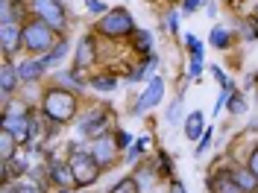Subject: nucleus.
Returning a JSON list of instances; mask_svg holds the SVG:
<instances>
[{
  "mask_svg": "<svg viewBox=\"0 0 258 193\" xmlns=\"http://www.w3.org/2000/svg\"><path fill=\"white\" fill-rule=\"evenodd\" d=\"M232 178H235V184H238L241 193H255L258 190V176L249 167H246V170H232Z\"/></svg>",
  "mask_w": 258,
  "mask_h": 193,
  "instance_id": "11",
  "label": "nucleus"
},
{
  "mask_svg": "<svg viewBox=\"0 0 258 193\" xmlns=\"http://www.w3.org/2000/svg\"><path fill=\"white\" fill-rule=\"evenodd\" d=\"M50 178H53L59 187H71V184H77L71 164H59V161H53V164H50Z\"/></svg>",
  "mask_w": 258,
  "mask_h": 193,
  "instance_id": "10",
  "label": "nucleus"
},
{
  "mask_svg": "<svg viewBox=\"0 0 258 193\" xmlns=\"http://www.w3.org/2000/svg\"><path fill=\"white\" fill-rule=\"evenodd\" d=\"M68 164H71L74 178H77V184H80V187H88V184L97 181V176H100V161H97L91 152H74Z\"/></svg>",
  "mask_w": 258,
  "mask_h": 193,
  "instance_id": "2",
  "label": "nucleus"
},
{
  "mask_svg": "<svg viewBox=\"0 0 258 193\" xmlns=\"http://www.w3.org/2000/svg\"><path fill=\"white\" fill-rule=\"evenodd\" d=\"M41 109H44V114H47L53 123H64V120L74 117L77 103H74V94H68V91H62V88H53V91H47Z\"/></svg>",
  "mask_w": 258,
  "mask_h": 193,
  "instance_id": "1",
  "label": "nucleus"
},
{
  "mask_svg": "<svg viewBox=\"0 0 258 193\" xmlns=\"http://www.w3.org/2000/svg\"><path fill=\"white\" fill-rule=\"evenodd\" d=\"M170 193H188V190H185V184H179V181H173V184H170Z\"/></svg>",
  "mask_w": 258,
  "mask_h": 193,
  "instance_id": "34",
  "label": "nucleus"
},
{
  "mask_svg": "<svg viewBox=\"0 0 258 193\" xmlns=\"http://www.w3.org/2000/svg\"><path fill=\"white\" fill-rule=\"evenodd\" d=\"M138 187H141V184H138L135 178H123V181H117L112 187V193H138Z\"/></svg>",
  "mask_w": 258,
  "mask_h": 193,
  "instance_id": "19",
  "label": "nucleus"
},
{
  "mask_svg": "<svg viewBox=\"0 0 258 193\" xmlns=\"http://www.w3.org/2000/svg\"><path fill=\"white\" fill-rule=\"evenodd\" d=\"M179 117H182V103H173L167 109V123H179Z\"/></svg>",
  "mask_w": 258,
  "mask_h": 193,
  "instance_id": "26",
  "label": "nucleus"
},
{
  "mask_svg": "<svg viewBox=\"0 0 258 193\" xmlns=\"http://www.w3.org/2000/svg\"><path fill=\"white\" fill-rule=\"evenodd\" d=\"M91 59H94V41H91V38H82L80 53H77V70H82Z\"/></svg>",
  "mask_w": 258,
  "mask_h": 193,
  "instance_id": "15",
  "label": "nucleus"
},
{
  "mask_svg": "<svg viewBox=\"0 0 258 193\" xmlns=\"http://www.w3.org/2000/svg\"><path fill=\"white\" fill-rule=\"evenodd\" d=\"M211 146V129L203 132V138H200V146H197V155H206V149Z\"/></svg>",
  "mask_w": 258,
  "mask_h": 193,
  "instance_id": "25",
  "label": "nucleus"
},
{
  "mask_svg": "<svg viewBox=\"0 0 258 193\" xmlns=\"http://www.w3.org/2000/svg\"><path fill=\"white\" fill-rule=\"evenodd\" d=\"M161 96H164V82L156 76V79L150 82V88L144 91V96L138 100V106H135V112H147V109H153L156 103H159Z\"/></svg>",
  "mask_w": 258,
  "mask_h": 193,
  "instance_id": "8",
  "label": "nucleus"
},
{
  "mask_svg": "<svg viewBox=\"0 0 258 193\" xmlns=\"http://www.w3.org/2000/svg\"><path fill=\"white\" fill-rule=\"evenodd\" d=\"M203 123H206L203 112H191L188 120H185V138H188V141H200V138H203Z\"/></svg>",
  "mask_w": 258,
  "mask_h": 193,
  "instance_id": "12",
  "label": "nucleus"
},
{
  "mask_svg": "<svg viewBox=\"0 0 258 193\" xmlns=\"http://www.w3.org/2000/svg\"><path fill=\"white\" fill-rule=\"evenodd\" d=\"M85 6H88V12H94V15H103V12H106V6H103L100 0H85Z\"/></svg>",
  "mask_w": 258,
  "mask_h": 193,
  "instance_id": "27",
  "label": "nucleus"
},
{
  "mask_svg": "<svg viewBox=\"0 0 258 193\" xmlns=\"http://www.w3.org/2000/svg\"><path fill=\"white\" fill-rule=\"evenodd\" d=\"M188 73H191V79H197V76L203 73V62H200V59H194V62H191V70H188Z\"/></svg>",
  "mask_w": 258,
  "mask_h": 193,
  "instance_id": "29",
  "label": "nucleus"
},
{
  "mask_svg": "<svg viewBox=\"0 0 258 193\" xmlns=\"http://www.w3.org/2000/svg\"><path fill=\"white\" fill-rule=\"evenodd\" d=\"M255 82H258V76H255Z\"/></svg>",
  "mask_w": 258,
  "mask_h": 193,
  "instance_id": "36",
  "label": "nucleus"
},
{
  "mask_svg": "<svg viewBox=\"0 0 258 193\" xmlns=\"http://www.w3.org/2000/svg\"><path fill=\"white\" fill-rule=\"evenodd\" d=\"M59 193H74V190H71V187H64V190H59Z\"/></svg>",
  "mask_w": 258,
  "mask_h": 193,
  "instance_id": "35",
  "label": "nucleus"
},
{
  "mask_svg": "<svg viewBox=\"0 0 258 193\" xmlns=\"http://www.w3.org/2000/svg\"><path fill=\"white\" fill-rule=\"evenodd\" d=\"M0 41H3V53L12 56V53L21 47V41H24V30H18V27H12V24H3V30H0Z\"/></svg>",
  "mask_w": 258,
  "mask_h": 193,
  "instance_id": "9",
  "label": "nucleus"
},
{
  "mask_svg": "<svg viewBox=\"0 0 258 193\" xmlns=\"http://www.w3.org/2000/svg\"><path fill=\"white\" fill-rule=\"evenodd\" d=\"M229 112H232V114H243V112H246V103H243L235 91H232V100H229Z\"/></svg>",
  "mask_w": 258,
  "mask_h": 193,
  "instance_id": "21",
  "label": "nucleus"
},
{
  "mask_svg": "<svg viewBox=\"0 0 258 193\" xmlns=\"http://www.w3.org/2000/svg\"><path fill=\"white\" fill-rule=\"evenodd\" d=\"M12 144H15V135H12L9 129H3V135H0V149H3V164H9V158H12Z\"/></svg>",
  "mask_w": 258,
  "mask_h": 193,
  "instance_id": "17",
  "label": "nucleus"
},
{
  "mask_svg": "<svg viewBox=\"0 0 258 193\" xmlns=\"http://www.w3.org/2000/svg\"><path fill=\"white\" fill-rule=\"evenodd\" d=\"M100 30L106 32V35H126L132 32V15H129L126 9H112V12H106L103 21H100Z\"/></svg>",
  "mask_w": 258,
  "mask_h": 193,
  "instance_id": "4",
  "label": "nucleus"
},
{
  "mask_svg": "<svg viewBox=\"0 0 258 193\" xmlns=\"http://www.w3.org/2000/svg\"><path fill=\"white\" fill-rule=\"evenodd\" d=\"M135 47L141 50V53H147V50H150V32H135Z\"/></svg>",
  "mask_w": 258,
  "mask_h": 193,
  "instance_id": "23",
  "label": "nucleus"
},
{
  "mask_svg": "<svg viewBox=\"0 0 258 193\" xmlns=\"http://www.w3.org/2000/svg\"><path fill=\"white\" fill-rule=\"evenodd\" d=\"M41 70H44V64H41V62H24L21 67H18L21 79H27V82L38 79V76H41Z\"/></svg>",
  "mask_w": 258,
  "mask_h": 193,
  "instance_id": "16",
  "label": "nucleus"
},
{
  "mask_svg": "<svg viewBox=\"0 0 258 193\" xmlns=\"http://www.w3.org/2000/svg\"><path fill=\"white\" fill-rule=\"evenodd\" d=\"M211 44L217 50H226L229 47V32H226L223 27H214V30H211Z\"/></svg>",
  "mask_w": 258,
  "mask_h": 193,
  "instance_id": "18",
  "label": "nucleus"
},
{
  "mask_svg": "<svg viewBox=\"0 0 258 193\" xmlns=\"http://www.w3.org/2000/svg\"><path fill=\"white\" fill-rule=\"evenodd\" d=\"M106 126V117H103V112H94V114H88V120H82L80 123V132L82 135H100V129Z\"/></svg>",
  "mask_w": 258,
  "mask_h": 193,
  "instance_id": "13",
  "label": "nucleus"
},
{
  "mask_svg": "<svg viewBox=\"0 0 258 193\" xmlns=\"http://www.w3.org/2000/svg\"><path fill=\"white\" fill-rule=\"evenodd\" d=\"M185 44H188V50H191L194 59H203V44H200L194 35H185Z\"/></svg>",
  "mask_w": 258,
  "mask_h": 193,
  "instance_id": "22",
  "label": "nucleus"
},
{
  "mask_svg": "<svg viewBox=\"0 0 258 193\" xmlns=\"http://www.w3.org/2000/svg\"><path fill=\"white\" fill-rule=\"evenodd\" d=\"M249 170H252V173L258 176V149L252 152V155H249Z\"/></svg>",
  "mask_w": 258,
  "mask_h": 193,
  "instance_id": "32",
  "label": "nucleus"
},
{
  "mask_svg": "<svg viewBox=\"0 0 258 193\" xmlns=\"http://www.w3.org/2000/svg\"><path fill=\"white\" fill-rule=\"evenodd\" d=\"M114 149H117V141H114V138H109V135H97L88 152L100 161V167H109V164L114 161Z\"/></svg>",
  "mask_w": 258,
  "mask_h": 193,
  "instance_id": "6",
  "label": "nucleus"
},
{
  "mask_svg": "<svg viewBox=\"0 0 258 193\" xmlns=\"http://www.w3.org/2000/svg\"><path fill=\"white\" fill-rule=\"evenodd\" d=\"M53 44V32L44 21H30L27 27H24V47L32 50V53H41V50H47Z\"/></svg>",
  "mask_w": 258,
  "mask_h": 193,
  "instance_id": "3",
  "label": "nucleus"
},
{
  "mask_svg": "<svg viewBox=\"0 0 258 193\" xmlns=\"http://www.w3.org/2000/svg\"><path fill=\"white\" fill-rule=\"evenodd\" d=\"M129 79H132V82L144 79V67H138V70H135V73H129Z\"/></svg>",
  "mask_w": 258,
  "mask_h": 193,
  "instance_id": "33",
  "label": "nucleus"
},
{
  "mask_svg": "<svg viewBox=\"0 0 258 193\" xmlns=\"http://www.w3.org/2000/svg\"><path fill=\"white\" fill-rule=\"evenodd\" d=\"M64 50H68V44H56V47H53V53H47V56L41 59V64H44V67H50V64H56V62H59V59L64 56Z\"/></svg>",
  "mask_w": 258,
  "mask_h": 193,
  "instance_id": "20",
  "label": "nucleus"
},
{
  "mask_svg": "<svg viewBox=\"0 0 258 193\" xmlns=\"http://www.w3.org/2000/svg\"><path fill=\"white\" fill-rule=\"evenodd\" d=\"M35 12L38 18L50 24L53 30H62L64 27V9H62V0H35Z\"/></svg>",
  "mask_w": 258,
  "mask_h": 193,
  "instance_id": "5",
  "label": "nucleus"
},
{
  "mask_svg": "<svg viewBox=\"0 0 258 193\" xmlns=\"http://www.w3.org/2000/svg\"><path fill=\"white\" fill-rule=\"evenodd\" d=\"M114 85H117V79H91V88H97V91H114Z\"/></svg>",
  "mask_w": 258,
  "mask_h": 193,
  "instance_id": "24",
  "label": "nucleus"
},
{
  "mask_svg": "<svg viewBox=\"0 0 258 193\" xmlns=\"http://www.w3.org/2000/svg\"><path fill=\"white\" fill-rule=\"evenodd\" d=\"M15 193H41L35 184H30V181H24V184H18L15 187Z\"/></svg>",
  "mask_w": 258,
  "mask_h": 193,
  "instance_id": "28",
  "label": "nucleus"
},
{
  "mask_svg": "<svg viewBox=\"0 0 258 193\" xmlns=\"http://www.w3.org/2000/svg\"><path fill=\"white\" fill-rule=\"evenodd\" d=\"M18 73L12 64H3V76H0V88H3V94H12L15 91V82H18Z\"/></svg>",
  "mask_w": 258,
  "mask_h": 193,
  "instance_id": "14",
  "label": "nucleus"
},
{
  "mask_svg": "<svg viewBox=\"0 0 258 193\" xmlns=\"http://www.w3.org/2000/svg\"><path fill=\"white\" fill-rule=\"evenodd\" d=\"M200 3H203V0H185V3H182V12H185V15H191Z\"/></svg>",
  "mask_w": 258,
  "mask_h": 193,
  "instance_id": "30",
  "label": "nucleus"
},
{
  "mask_svg": "<svg viewBox=\"0 0 258 193\" xmlns=\"http://www.w3.org/2000/svg\"><path fill=\"white\" fill-rule=\"evenodd\" d=\"M129 144H132V138L126 132H117V146H129Z\"/></svg>",
  "mask_w": 258,
  "mask_h": 193,
  "instance_id": "31",
  "label": "nucleus"
},
{
  "mask_svg": "<svg viewBox=\"0 0 258 193\" xmlns=\"http://www.w3.org/2000/svg\"><path fill=\"white\" fill-rule=\"evenodd\" d=\"M3 129H9V132L15 135L18 144H27V141H30V126H27V117H21V114H6V117H3Z\"/></svg>",
  "mask_w": 258,
  "mask_h": 193,
  "instance_id": "7",
  "label": "nucleus"
}]
</instances>
